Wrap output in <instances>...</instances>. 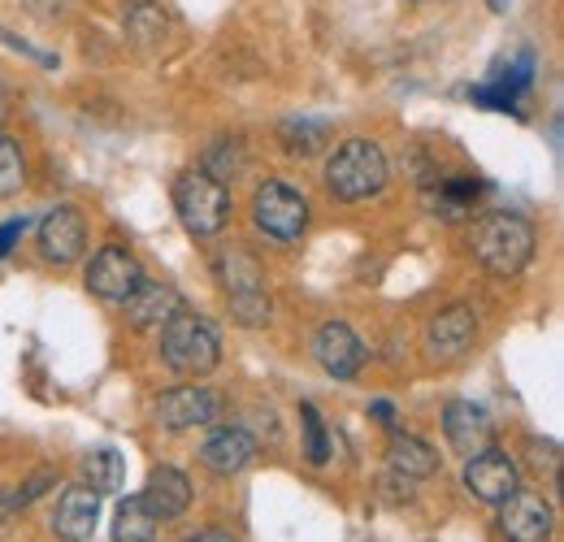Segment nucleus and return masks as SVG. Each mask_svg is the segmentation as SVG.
Returning a JSON list of instances; mask_svg holds the SVG:
<instances>
[{"mask_svg":"<svg viewBox=\"0 0 564 542\" xmlns=\"http://www.w3.org/2000/svg\"><path fill=\"white\" fill-rule=\"evenodd\" d=\"M474 257L499 278H517L534 257V226L521 213H487L474 221Z\"/></svg>","mask_w":564,"mask_h":542,"instance_id":"obj_1","label":"nucleus"},{"mask_svg":"<svg viewBox=\"0 0 564 542\" xmlns=\"http://www.w3.org/2000/svg\"><path fill=\"white\" fill-rule=\"evenodd\" d=\"M387 178H391V165H387V152L373 139H348L326 161V192L344 204L378 196L387 187Z\"/></svg>","mask_w":564,"mask_h":542,"instance_id":"obj_2","label":"nucleus"},{"mask_svg":"<svg viewBox=\"0 0 564 542\" xmlns=\"http://www.w3.org/2000/svg\"><path fill=\"white\" fill-rule=\"evenodd\" d=\"M161 360L174 373H183V378H205V373L217 369V360H221V339H217V330H213L205 317L178 308L161 326Z\"/></svg>","mask_w":564,"mask_h":542,"instance_id":"obj_3","label":"nucleus"},{"mask_svg":"<svg viewBox=\"0 0 564 542\" xmlns=\"http://www.w3.org/2000/svg\"><path fill=\"white\" fill-rule=\"evenodd\" d=\"M174 213L187 226V235L213 239L230 221V192H226V183L209 178L205 170H183L174 178Z\"/></svg>","mask_w":564,"mask_h":542,"instance_id":"obj_4","label":"nucleus"},{"mask_svg":"<svg viewBox=\"0 0 564 542\" xmlns=\"http://www.w3.org/2000/svg\"><path fill=\"white\" fill-rule=\"evenodd\" d=\"M252 221L265 239L295 243L308 226V200L286 183H261L257 196H252Z\"/></svg>","mask_w":564,"mask_h":542,"instance_id":"obj_5","label":"nucleus"},{"mask_svg":"<svg viewBox=\"0 0 564 542\" xmlns=\"http://www.w3.org/2000/svg\"><path fill=\"white\" fill-rule=\"evenodd\" d=\"M87 291L96 295V300H109V304H127L131 295H135V286L143 282V265L127 252V248H118V243H105L96 257H91V265H87Z\"/></svg>","mask_w":564,"mask_h":542,"instance_id":"obj_6","label":"nucleus"},{"mask_svg":"<svg viewBox=\"0 0 564 542\" xmlns=\"http://www.w3.org/2000/svg\"><path fill=\"white\" fill-rule=\"evenodd\" d=\"M556 530V512L534 490H512L499 503V534L508 542H547Z\"/></svg>","mask_w":564,"mask_h":542,"instance_id":"obj_7","label":"nucleus"},{"mask_svg":"<svg viewBox=\"0 0 564 542\" xmlns=\"http://www.w3.org/2000/svg\"><path fill=\"white\" fill-rule=\"evenodd\" d=\"M313 356H317V365H322L330 378L348 382V378H356V373L365 369L369 347L360 343V335H356L348 322H326V326L313 335Z\"/></svg>","mask_w":564,"mask_h":542,"instance_id":"obj_8","label":"nucleus"},{"mask_svg":"<svg viewBox=\"0 0 564 542\" xmlns=\"http://www.w3.org/2000/svg\"><path fill=\"white\" fill-rule=\"evenodd\" d=\"M87 248V221L74 204H57L44 221H40V257L48 265H74Z\"/></svg>","mask_w":564,"mask_h":542,"instance_id":"obj_9","label":"nucleus"},{"mask_svg":"<svg viewBox=\"0 0 564 542\" xmlns=\"http://www.w3.org/2000/svg\"><path fill=\"white\" fill-rule=\"evenodd\" d=\"M152 412L165 430H196V425H209L221 416V395L209 387H174L156 400Z\"/></svg>","mask_w":564,"mask_h":542,"instance_id":"obj_10","label":"nucleus"},{"mask_svg":"<svg viewBox=\"0 0 564 542\" xmlns=\"http://www.w3.org/2000/svg\"><path fill=\"white\" fill-rule=\"evenodd\" d=\"M443 434H447L452 452H460L465 460L487 452L495 443L491 416H487V408L474 404V400H452V404L443 408Z\"/></svg>","mask_w":564,"mask_h":542,"instance_id":"obj_11","label":"nucleus"},{"mask_svg":"<svg viewBox=\"0 0 564 542\" xmlns=\"http://www.w3.org/2000/svg\"><path fill=\"white\" fill-rule=\"evenodd\" d=\"M465 486L482 503H503L512 490H521V474H517V465L503 452L487 447V452H478V456L465 460Z\"/></svg>","mask_w":564,"mask_h":542,"instance_id":"obj_12","label":"nucleus"},{"mask_svg":"<svg viewBox=\"0 0 564 542\" xmlns=\"http://www.w3.org/2000/svg\"><path fill=\"white\" fill-rule=\"evenodd\" d=\"M478 339V322H474V313L469 308H460V304H452V308H443L430 326H425V347H430V356L434 360H460L469 347Z\"/></svg>","mask_w":564,"mask_h":542,"instance_id":"obj_13","label":"nucleus"},{"mask_svg":"<svg viewBox=\"0 0 564 542\" xmlns=\"http://www.w3.org/2000/svg\"><path fill=\"white\" fill-rule=\"evenodd\" d=\"M257 456V438L243 430V425H221L213 430L200 447V465L217 477H235L239 469H248Z\"/></svg>","mask_w":564,"mask_h":542,"instance_id":"obj_14","label":"nucleus"},{"mask_svg":"<svg viewBox=\"0 0 564 542\" xmlns=\"http://www.w3.org/2000/svg\"><path fill=\"white\" fill-rule=\"evenodd\" d=\"M530 78H534V57L521 53V62H512V66H495V74L487 78V83L469 87V100L482 105V109H517L521 96L530 91Z\"/></svg>","mask_w":564,"mask_h":542,"instance_id":"obj_15","label":"nucleus"},{"mask_svg":"<svg viewBox=\"0 0 564 542\" xmlns=\"http://www.w3.org/2000/svg\"><path fill=\"white\" fill-rule=\"evenodd\" d=\"M96 521H100V495L91 486H66L57 499V517H53L57 539L87 542L96 534Z\"/></svg>","mask_w":564,"mask_h":542,"instance_id":"obj_16","label":"nucleus"},{"mask_svg":"<svg viewBox=\"0 0 564 542\" xmlns=\"http://www.w3.org/2000/svg\"><path fill=\"white\" fill-rule=\"evenodd\" d=\"M140 499L156 521H174V517H183V512H187V503H192V481H187L183 469L161 465V469H152V474H148V486H143Z\"/></svg>","mask_w":564,"mask_h":542,"instance_id":"obj_17","label":"nucleus"},{"mask_svg":"<svg viewBox=\"0 0 564 542\" xmlns=\"http://www.w3.org/2000/svg\"><path fill=\"white\" fill-rule=\"evenodd\" d=\"M178 308H183V300H178L174 286L143 278L140 286H135V295L127 300V322H131L135 330H156V326H165Z\"/></svg>","mask_w":564,"mask_h":542,"instance_id":"obj_18","label":"nucleus"},{"mask_svg":"<svg viewBox=\"0 0 564 542\" xmlns=\"http://www.w3.org/2000/svg\"><path fill=\"white\" fill-rule=\"evenodd\" d=\"M478 192H482V183H478L474 174H447V178L434 174V183L425 187V204H430L434 217H443V221H460V217H469V208H474V200H478Z\"/></svg>","mask_w":564,"mask_h":542,"instance_id":"obj_19","label":"nucleus"},{"mask_svg":"<svg viewBox=\"0 0 564 542\" xmlns=\"http://www.w3.org/2000/svg\"><path fill=\"white\" fill-rule=\"evenodd\" d=\"M213 273H217V282L226 286V295H239V291H261V261L252 257V252H243V248H226V252H217L213 257Z\"/></svg>","mask_w":564,"mask_h":542,"instance_id":"obj_20","label":"nucleus"},{"mask_svg":"<svg viewBox=\"0 0 564 542\" xmlns=\"http://www.w3.org/2000/svg\"><path fill=\"white\" fill-rule=\"evenodd\" d=\"M391 469L400 477H430L438 469V452L425 438L395 434V443H391Z\"/></svg>","mask_w":564,"mask_h":542,"instance_id":"obj_21","label":"nucleus"},{"mask_svg":"<svg viewBox=\"0 0 564 542\" xmlns=\"http://www.w3.org/2000/svg\"><path fill=\"white\" fill-rule=\"evenodd\" d=\"M122 481H127V460L113 447H100L83 460V486H91L96 495H113L122 490Z\"/></svg>","mask_w":564,"mask_h":542,"instance_id":"obj_22","label":"nucleus"},{"mask_svg":"<svg viewBox=\"0 0 564 542\" xmlns=\"http://www.w3.org/2000/svg\"><path fill=\"white\" fill-rule=\"evenodd\" d=\"M113 542H156V517L143 508L140 495L118 503V512H113Z\"/></svg>","mask_w":564,"mask_h":542,"instance_id":"obj_23","label":"nucleus"},{"mask_svg":"<svg viewBox=\"0 0 564 542\" xmlns=\"http://www.w3.org/2000/svg\"><path fill=\"white\" fill-rule=\"evenodd\" d=\"M279 139L291 156H308V152H317L330 139V127L326 122H313V118H291V122L279 127Z\"/></svg>","mask_w":564,"mask_h":542,"instance_id":"obj_24","label":"nucleus"},{"mask_svg":"<svg viewBox=\"0 0 564 542\" xmlns=\"http://www.w3.org/2000/svg\"><path fill=\"white\" fill-rule=\"evenodd\" d=\"M300 425H304V456L313 465H326L330 460V434L322 425V412L317 404H300Z\"/></svg>","mask_w":564,"mask_h":542,"instance_id":"obj_25","label":"nucleus"},{"mask_svg":"<svg viewBox=\"0 0 564 542\" xmlns=\"http://www.w3.org/2000/svg\"><path fill=\"white\" fill-rule=\"evenodd\" d=\"M22 183H26L22 148H18V139L0 136V200H4V196H18Z\"/></svg>","mask_w":564,"mask_h":542,"instance_id":"obj_26","label":"nucleus"},{"mask_svg":"<svg viewBox=\"0 0 564 542\" xmlns=\"http://www.w3.org/2000/svg\"><path fill=\"white\" fill-rule=\"evenodd\" d=\"M239 170H243V143H239V139H221V143H213L209 156H205V174L217 178V183H230Z\"/></svg>","mask_w":564,"mask_h":542,"instance_id":"obj_27","label":"nucleus"},{"mask_svg":"<svg viewBox=\"0 0 564 542\" xmlns=\"http://www.w3.org/2000/svg\"><path fill=\"white\" fill-rule=\"evenodd\" d=\"M270 295H265V286L261 291H239V295H230V313H235V322L239 326H265L270 322Z\"/></svg>","mask_w":564,"mask_h":542,"instance_id":"obj_28","label":"nucleus"},{"mask_svg":"<svg viewBox=\"0 0 564 542\" xmlns=\"http://www.w3.org/2000/svg\"><path fill=\"white\" fill-rule=\"evenodd\" d=\"M127 31H131L135 40H156V35H165V13H161L152 0H135V4L127 9Z\"/></svg>","mask_w":564,"mask_h":542,"instance_id":"obj_29","label":"nucleus"},{"mask_svg":"<svg viewBox=\"0 0 564 542\" xmlns=\"http://www.w3.org/2000/svg\"><path fill=\"white\" fill-rule=\"evenodd\" d=\"M53 481H57V477L48 474V469H44V474H35L31 481H22V490H13V508H26V503H35V499H40V495H44Z\"/></svg>","mask_w":564,"mask_h":542,"instance_id":"obj_30","label":"nucleus"},{"mask_svg":"<svg viewBox=\"0 0 564 542\" xmlns=\"http://www.w3.org/2000/svg\"><path fill=\"white\" fill-rule=\"evenodd\" d=\"M525 447H530V465H534V469H543V465L556 469V465H561V447H556V443H539V438H530Z\"/></svg>","mask_w":564,"mask_h":542,"instance_id":"obj_31","label":"nucleus"},{"mask_svg":"<svg viewBox=\"0 0 564 542\" xmlns=\"http://www.w3.org/2000/svg\"><path fill=\"white\" fill-rule=\"evenodd\" d=\"M26 235V217H13V221H0V257H9L18 248V239Z\"/></svg>","mask_w":564,"mask_h":542,"instance_id":"obj_32","label":"nucleus"},{"mask_svg":"<svg viewBox=\"0 0 564 542\" xmlns=\"http://www.w3.org/2000/svg\"><path fill=\"white\" fill-rule=\"evenodd\" d=\"M373 416H378L382 425H395V408L387 404V400H378V404H373Z\"/></svg>","mask_w":564,"mask_h":542,"instance_id":"obj_33","label":"nucleus"},{"mask_svg":"<svg viewBox=\"0 0 564 542\" xmlns=\"http://www.w3.org/2000/svg\"><path fill=\"white\" fill-rule=\"evenodd\" d=\"M187 542H235L230 534H221V530H200V534H192Z\"/></svg>","mask_w":564,"mask_h":542,"instance_id":"obj_34","label":"nucleus"},{"mask_svg":"<svg viewBox=\"0 0 564 542\" xmlns=\"http://www.w3.org/2000/svg\"><path fill=\"white\" fill-rule=\"evenodd\" d=\"M4 118H9V96H4V87H0V131H4Z\"/></svg>","mask_w":564,"mask_h":542,"instance_id":"obj_35","label":"nucleus"}]
</instances>
